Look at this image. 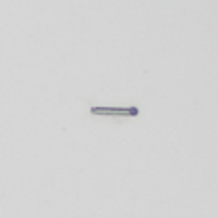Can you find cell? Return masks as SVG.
<instances>
[{
	"mask_svg": "<svg viewBox=\"0 0 218 218\" xmlns=\"http://www.w3.org/2000/svg\"><path fill=\"white\" fill-rule=\"evenodd\" d=\"M94 115H138V109H103V107H92Z\"/></svg>",
	"mask_w": 218,
	"mask_h": 218,
	"instance_id": "1",
	"label": "cell"
}]
</instances>
